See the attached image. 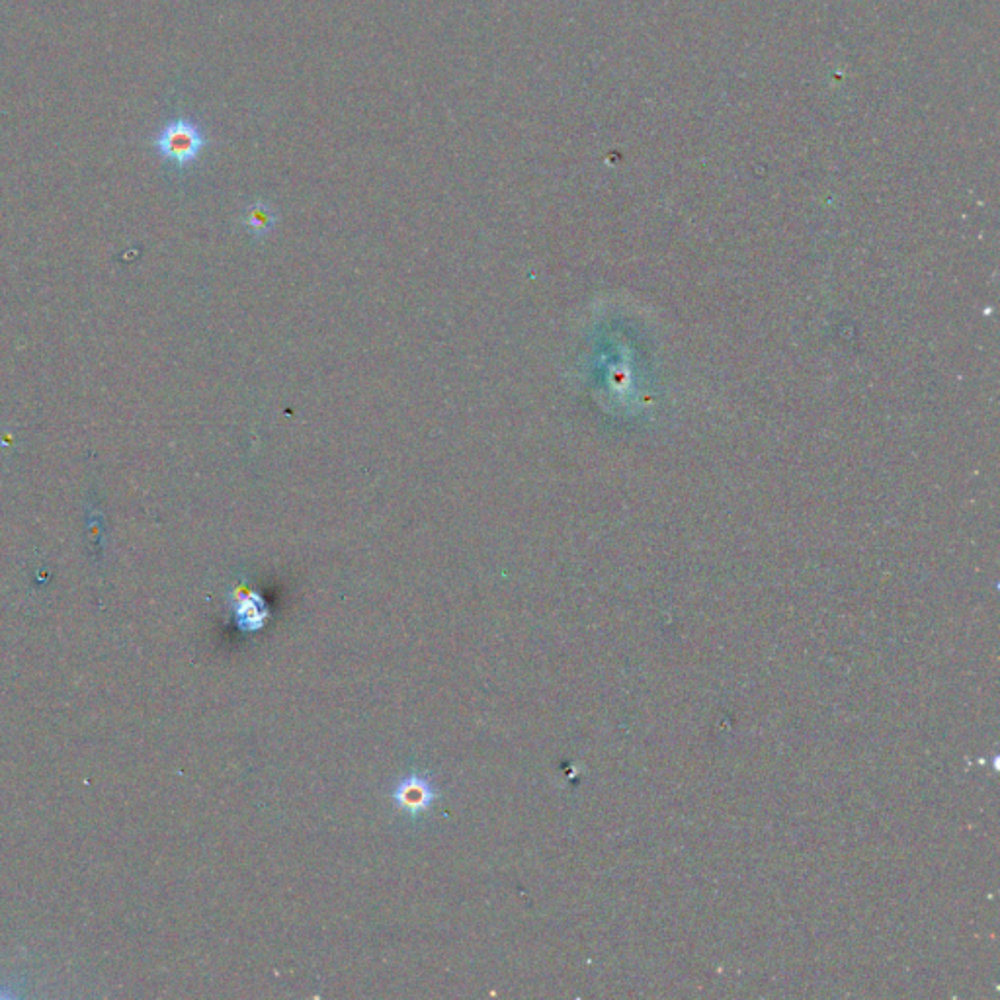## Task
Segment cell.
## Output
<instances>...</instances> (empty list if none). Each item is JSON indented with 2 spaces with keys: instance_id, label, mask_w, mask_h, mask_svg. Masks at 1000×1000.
I'll list each match as a JSON object with an SVG mask.
<instances>
[{
  "instance_id": "1",
  "label": "cell",
  "mask_w": 1000,
  "mask_h": 1000,
  "mask_svg": "<svg viewBox=\"0 0 1000 1000\" xmlns=\"http://www.w3.org/2000/svg\"><path fill=\"white\" fill-rule=\"evenodd\" d=\"M440 799V788L434 776L424 768H413L401 776L391 788L395 811L409 823L424 819Z\"/></svg>"
},
{
  "instance_id": "2",
  "label": "cell",
  "mask_w": 1000,
  "mask_h": 1000,
  "mask_svg": "<svg viewBox=\"0 0 1000 1000\" xmlns=\"http://www.w3.org/2000/svg\"><path fill=\"white\" fill-rule=\"evenodd\" d=\"M155 145L163 159L174 163L176 167L184 168L198 161L208 145V139L204 129L196 122L178 118L163 127Z\"/></svg>"
},
{
  "instance_id": "3",
  "label": "cell",
  "mask_w": 1000,
  "mask_h": 1000,
  "mask_svg": "<svg viewBox=\"0 0 1000 1000\" xmlns=\"http://www.w3.org/2000/svg\"><path fill=\"white\" fill-rule=\"evenodd\" d=\"M249 223L252 229H268L272 225V215L268 209H262L258 206L250 211Z\"/></svg>"
}]
</instances>
